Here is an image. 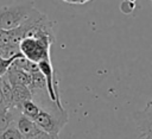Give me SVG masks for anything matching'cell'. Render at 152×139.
I'll use <instances>...</instances> for the list:
<instances>
[{
    "instance_id": "6da1fadb",
    "label": "cell",
    "mask_w": 152,
    "mask_h": 139,
    "mask_svg": "<svg viewBox=\"0 0 152 139\" xmlns=\"http://www.w3.org/2000/svg\"><path fill=\"white\" fill-rule=\"evenodd\" d=\"M33 121L48 133L58 137L61 129L68 122V112L64 108H59L56 103H52L49 108L42 107L39 114Z\"/></svg>"
},
{
    "instance_id": "7a4b0ae2",
    "label": "cell",
    "mask_w": 152,
    "mask_h": 139,
    "mask_svg": "<svg viewBox=\"0 0 152 139\" xmlns=\"http://www.w3.org/2000/svg\"><path fill=\"white\" fill-rule=\"evenodd\" d=\"M32 2L17 4L0 8V27L4 30H13L21 25L33 12Z\"/></svg>"
},
{
    "instance_id": "3957f363",
    "label": "cell",
    "mask_w": 152,
    "mask_h": 139,
    "mask_svg": "<svg viewBox=\"0 0 152 139\" xmlns=\"http://www.w3.org/2000/svg\"><path fill=\"white\" fill-rule=\"evenodd\" d=\"M38 67H39V70L43 72L44 77H45L46 93H48V96H49L50 101L56 103L59 108H64L62 106V102H61V97H59V93H58V81H57L51 59H44V61L38 62Z\"/></svg>"
},
{
    "instance_id": "277c9868",
    "label": "cell",
    "mask_w": 152,
    "mask_h": 139,
    "mask_svg": "<svg viewBox=\"0 0 152 139\" xmlns=\"http://www.w3.org/2000/svg\"><path fill=\"white\" fill-rule=\"evenodd\" d=\"M15 125L26 139H58V137L48 133L46 131L40 128L33 120L26 118L23 114L18 116Z\"/></svg>"
},
{
    "instance_id": "5b68a950",
    "label": "cell",
    "mask_w": 152,
    "mask_h": 139,
    "mask_svg": "<svg viewBox=\"0 0 152 139\" xmlns=\"http://www.w3.org/2000/svg\"><path fill=\"white\" fill-rule=\"evenodd\" d=\"M137 126L144 139H152V101L134 115Z\"/></svg>"
},
{
    "instance_id": "8992f818",
    "label": "cell",
    "mask_w": 152,
    "mask_h": 139,
    "mask_svg": "<svg viewBox=\"0 0 152 139\" xmlns=\"http://www.w3.org/2000/svg\"><path fill=\"white\" fill-rule=\"evenodd\" d=\"M6 76H7V78L12 86H15V84L30 86V83H31V74L20 69V68H17L12 64L8 68Z\"/></svg>"
},
{
    "instance_id": "52a82bcc",
    "label": "cell",
    "mask_w": 152,
    "mask_h": 139,
    "mask_svg": "<svg viewBox=\"0 0 152 139\" xmlns=\"http://www.w3.org/2000/svg\"><path fill=\"white\" fill-rule=\"evenodd\" d=\"M12 88H13V108L20 112L21 105L25 101L33 99V94L28 88V86L15 84V86H12Z\"/></svg>"
},
{
    "instance_id": "ba28073f",
    "label": "cell",
    "mask_w": 152,
    "mask_h": 139,
    "mask_svg": "<svg viewBox=\"0 0 152 139\" xmlns=\"http://www.w3.org/2000/svg\"><path fill=\"white\" fill-rule=\"evenodd\" d=\"M28 88L31 89L32 94L46 90V81H45V77L40 70L31 72V83H30Z\"/></svg>"
},
{
    "instance_id": "9c48e42d",
    "label": "cell",
    "mask_w": 152,
    "mask_h": 139,
    "mask_svg": "<svg viewBox=\"0 0 152 139\" xmlns=\"http://www.w3.org/2000/svg\"><path fill=\"white\" fill-rule=\"evenodd\" d=\"M40 109H42V107H40L38 103H36L33 99H31V100L25 101V102L21 105V107H20V113H21L23 115H25L26 118H28V119H31V120H34V119L37 118V115L39 114Z\"/></svg>"
},
{
    "instance_id": "30bf717a",
    "label": "cell",
    "mask_w": 152,
    "mask_h": 139,
    "mask_svg": "<svg viewBox=\"0 0 152 139\" xmlns=\"http://www.w3.org/2000/svg\"><path fill=\"white\" fill-rule=\"evenodd\" d=\"M0 139H26V138L21 134V132L18 129V127H17V125L14 122V124H12L11 126H8L2 132Z\"/></svg>"
},
{
    "instance_id": "8fae6325",
    "label": "cell",
    "mask_w": 152,
    "mask_h": 139,
    "mask_svg": "<svg viewBox=\"0 0 152 139\" xmlns=\"http://www.w3.org/2000/svg\"><path fill=\"white\" fill-rule=\"evenodd\" d=\"M8 45H12L11 32H10V30H4L0 27V49H4Z\"/></svg>"
},
{
    "instance_id": "7c38bea8",
    "label": "cell",
    "mask_w": 152,
    "mask_h": 139,
    "mask_svg": "<svg viewBox=\"0 0 152 139\" xmlns=\"http://www.w3.org/2000/svg\"><path fill=\"white\" fill-rule=\"evenodd\" d=\"M23 55V53H21ZM20 56V55H19ZM18 57V56H17ZM14 61V58H4V57H1L0 56V77H2V76H5L6 74H7V70H8V68L11 67V64H12V62Z\"/></svg>"
},
{
    "instance_id": "4fadbf2b",
    "label": "cell",
    "mask_w": 152,
    "mask_h": 139,
    "mask_svg": "<svg viewBox=\"0 0 152 139\" xmlns=\"http://www.w3.org/2000/svg\"><path fill=\"white\" fill-rule=\"evenodd\" d=\"M8 110H10V108L7 107V103L5 101L4 93H2V89H1V86H0V115L6 114Z\"/></svg>"
},
{
    "instance_id": "5bb4252c",
    "label": "cell",
    "mask_w": 152,
    "mask_h": 139,
    "mask_svg": "<svg viewBox=\"0 0 152 139\" xmlns=\"http://www.w3.org/2000/svg\"><path fill=\"white\" fill-rule=\"evenodd\" d=\"M151 1H152V0H151Z\"/></svg>"
}]
</instances>
